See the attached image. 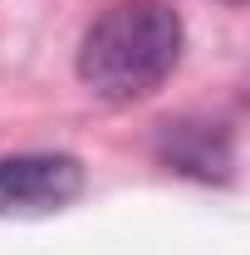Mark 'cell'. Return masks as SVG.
I'll use <instances>...</instances> for the list:
<instances>
[{"mask_svg": "<svg viewBox=\"0 0 250 255\" xmlns=\"http://www.w3.org/2000/svg\"><path fill=\"white\" fill-rule=\"evenodd\" d=\"M84 191V167L69 152L0 157V216H49Z\"/></svg>", "mask_w": 250, "mask_h": 255, "instance_id": "obj_2", "label": "cell"}, {"mask_svg": "<svg viewBox=\"0 0 250 255\" xmlns=\"http://www.w3.org/2000/svg\"><path fill=\"white\" fill-rule=\"evenodd\" d=\"M221 5H246V0H221Z\"/></svg>", "mask_w": 250, "mask_h": 255, "instance_id": "obj_4", "label": "cell"}, {"mask_svg": "<svg viewBox=\"0 0 250 255\" xmlns=\"http://www.w3.org/2000/svg\"><path fill=\"white\" fill-rule=\"evenodd\" d=\"M157 152L172 172L196 182H226L231 177V137L216 123H167L157 137Z\"/></svg>", "mask_w": 250, "mask_h": 255, "instance_id": "obj_3", "label": "cell"}, {"mask_svg": "<svg viewBox=\"0 0 250 255\" xmlns=\"http://www.w3.org/2000/svg\"><path fill=\"white\" fill-rule=\"evenodd\" d=\"M182 15L167 0H118L79 44V79L103 103H137L182 59Z\"/></svg>", "mask_w": 250, "mask_h": 255, "instance_id": "obj_1", "label": "cell"}]
</instances>
